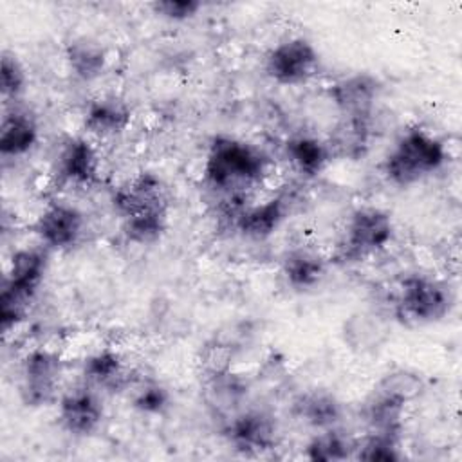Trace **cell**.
Returning <instances> with one entry per match:
<instances>
[{"instance_id": "cell-1", "label": "cell", "mask_w": 462, "mask_h": 462, "mask_svg": "<svg viewBox=\"0 0 462 462\" xmlns=\"http://www.w3.org/2000/svg\"><path fill=\"white\" fill-rule=\"evenodd\" d=\"M271 175V159L256 144L235 137L215 135L208 146L202 179L204 184L233 202H244Z\"/></svg>"}, {"instance_id": "cell-2", "label": "cell", "mask_w": 462, "mask_h": 462, "mask_svg": "<svg viewBox=\"0 0 462 462\" xmlns=\"http://www.w3.org/2000/svg\"><path fill=\"white\" fill-rule=\"evenodd\" d=\"M49 265L51 251L40 244L13 249L4 271L0 292V328L4 336L16 332L29 319L47 278Z\"/></svg>"}, {"instance_id": "cell-3", "label": "cell", "mask_w": 462, "mask_h": 462, "mask_svg": "<svg viewBox=\"0 0 462 462\" xmlns=\"http://www.w3.org/2000/svg\"><path fill=\"white\" fill-rule=\"evenodd\" d=\"M448 157L446 143L439 135L411 126L393 141L381 162V171L390 184L410 188L440 171Z\"/></svg>"}, {"instance_id": "cell-4", "label": "cell", "mask_w": 462, "mask_h": 462, "mask_svg": "<svg viewBox=\"0 0 462 462\" xmlns=\"http://www.w3.org/2000/svg\"><path fill=\"white\" fill-rule=\"evenodd\" d=\"M422 379L410 370L386 372L368 392L361 406V419L366 431L402 433L408 406L419 397Z\"/></svg>"}, {"instance_id": "cell-5", "label": "cell", "mask_w": 462, "mask_h": 462, "mask_svg": "<svg viewBox=\"0 0 462 462\" xmlns=\"http://www.w3.org/2000/svg\"><path fill=\"white\" fill-rule=\"evenodd\" d=\"M393 238L395 222L390 211L379 206H359L345 222L337 258L346 263L365 262L386 251Z\"/></svg>"}, {"instance_id": "cell-6", "label": "cell", "mask_w": 462, "mask_h": 462, "mask_svg": "<svg viewBox=\"0 0 462 462\" xmlns=\"http://www.w3.org/2000/svg\"><path fill=\"white\" fill-rule=\"evenodd\" d=\"M65 359L51 346H32L18 365V393L25 406L45 408L56 404L63 388Z\"/></svg>"}, {"instance_id": "cell-7", "label": "cell", "mask_w": 462, "mask_h": 462, "mask_svg": "<svg viewBox=\"0 0 462 462\" xmlns=\"http://www.w3.org/2000/svg\"><path fill=\"white\" fill-rule=\"evenodd\" d=\"M395 305L399 316L417 325L442 321L453 307L449 285L430 274H408L401 280Z\"/></svg>"}, {"instance_id": "cell-8", "label": "cell", "mask_w": 462, "mask_h": 462, "mask_svg": "<svg viewBox=\"0 0 462 462\" xmlns=\"http://www.w3.org/2000/svg\"><path fill=\"white\" fill-rule=\"evenodd\" d=\"M321 65L319 51L303 36H289L269 49L263 61L267 78L280 87L307 85Z\"/></svg>"}, {"instance_id": "cell-9", "label": "cell", "mask_w": 462, "mask_h": 462, "mask_svg": "<svg viewBox=\"0 0 462 462\" xmlns=\"http://www.w3.org/2000/svg\"><path fill=\"white\" fill-rule=\"evenodd\" d=\"M224 437L236 453L260 457L278 446L280 424L271 410L247 404L224 420Z\"/></svg>"}, {"instance_id": "cell-10", "label": "cell", "mask_w": 462, "mask_h": 462, "mask_svg": "<svg viewBox=\"0 0 462 462\" xmlns=\"http://www.w3.org/2000/svg\"><path fill=\"white\" fill-rule=\"evenodd\" d=\"M32 233L47 251H70L87 233L85 213L65 200H52L42 208L32 222Z\"/></svg>"}, {"instance_id": "cell-11", "label": "cell", "mask_w": 462, "mask_h": 462, "mask_svg": "<svg viewBox=\"0 0 462 462\" xmlns=\"http://www.w3.org/2000/svg\"><path fill=\"white\" fill-rule=\"evenodd\" d=\"M56 419L61 430L72 437L94 435L105 420L101 392L83 381L63 390L56 401Z\"/></svg>"}, {"instance_id": "cell-12", "label": "cell", "mask_w": 462, "mask_h": 462, "mask_svg": "<svg viewBox=\"0 0 462 462\" xmlns=\"http://www.w3.org/2000/svg\"><path fill=\"white\" fill-rule=\"evenodd\" d=\"M54 173L72 188H90L101 173L99 150L88 135H69L58 146Z\"/></svg>"}, {"instance_id": "cell-13", "label": "cell", "mask_w": 462, "mask_h": 462, "mask_svg": "<svg viewBox=\"0 0 462 462\" xmlns=\"http://www.w3.org/2000/svg\"><path fill=\"white\" fill-rule=\"evenodd\" d=\"M114 211L119 218L150 211V209H170L171 197L166 182L153 171H141L132 179L121 182L110 199Z\"/></svg>"}, {"instance_id": "cell-14", "label": "cell", "mask_w": 462, "mask_h": 462, "mask_svg": "<svg viewBox=\"0 0 462 462\" xmlns=\"http://www.w3.org/2000/svg\"><path fill=\"white\" fill-rule=\"evenodd\" d=\"M81 381L99 392L130 390L135 383V372L125 354L116 346H99L81 361Z\"/></svg>"}, {"instance_id": "cell-15", "label": "cell", "mask_w": 462, "mask_h": 462, "mask_svg": "<svg viewBox=\"0 0 462 462\" xmlns=\"http://www.w3.org/2000/svg\"><path fill=\"white\" fill-rule=\"evenodd\" d=\"M85 135L97 141L116 139L132 125L130 103L119 94H99L92 97L81 114Z\"/></svg>"}, {"instance_id": "cell-16", "label": "cell", "mask_w": 462, "mask_h": 462, "mask_svg": "<svg viewBox=\"0 0 462 462\" xmlns=\"http://www.w3.org/2000/svg\"><path fill=\"white\" fill-rule=\"evenodd\" d=\"M383 85L370 72H356L328 85V99L343 117H372Z\"/></svg>"}, {"instance_id": "cell-17", "label": "cell", "mask_w": 462, "mask_h": 462, "mask_svg": "<svg viewBox=\"0 0 462 462\" xmlns=\"http://www.w3.org/2000/svg\"><path fill=\"white\" fill-rule=\"evenodd\" d=\"M40 141L38 116L20 103L4 105L0 125V155L4 161H16L29 155Z\"/></svg>"}, {"instance_id": "cell-18", "label": "cell", "mask_w": 462, "mask_h": 462, "mask_svg": "<svg viewBox=\"0 0 462 462\" xmlns=\"http://www.w3.org/2000/svg\"><path fill=\"white\" fill-rule=\"evenodd\" d=\"M289 204L283 197H269L260 202L244 204L235 211L236 231L253 242L269 240L285 222Z\"/></svg>"}, {"instance_id": "cell-19", "label": "cell", "mask_w": 462, "mask_h": 462, "mask_svg": "<svg viewBox=\"0 0 462 462\" xmlns=\"http://www.w3.org/2000/svg\"><path fill=\"white\" fill-rule=\"evenodd\" d=\"M204 401L220 419L227 420L249 404L251 383L242 374L231 370L204 377Z\"/></svg>"}, {"instance_id": "cell-20", "label": "cell", "mask_w": 462, "mask_h": 462, "mask_svg": "<svg viewBox=\"0 0 462 462\" xmlns=\"http://www.w3.org/2000/svg\"><path fill=\"white\" fill-rule=\"evenodd\" d=\"M63 60L69 72L83 83L97 81L110 65L108 49L97 38L87 34L74 36L65 43Z\"/></svg>"}, {"instance_id": "cell-21", "label": "cell", "mask_w": 462, "mask_h": 462, "mask_svg": "<svg viewBox=\"0 0 462 462\" xmlns=\"http://www.w3.org/2000/svg\"><path fill=\"white\" fill-rule=\"evenodd\" d=\"M328 271V260L312 247L298 245L285 253L282 258V278L292 291L303 292L318 287Z\"/></svg>"}, {"instance_id": "cell-22", "label": "cell", "mask_w": 462, "mask_h": 462, "mask_svg": "<svg viewBox=\"0 0 462 462\" xmlns=\"http://www.w3.org/2000/svg\"><path fill=\"white\" fill-rule=\"evenodd\" d=\"M283 155L289 166L305 179L319 177L332 162L328 141L312 134H296L283 143Z\"/></svg>"}, {"instance_id": "cell-23", "label": "cell", "mask_w": 462, "mask_h": 462, "mask_svg": "<svg viewBox=\"0 0 462 462\" xmlns=\"http://www.w3.org/2000/svg\"><path fill=\"white\" fill-rule=\"evenodd\" d=\"M292 413L314 431L341 426L345 408L336 393L323 388H312L300 393L292 402Z\"/></svg>"}, {"instance_id": "cell-24", "label": "cell", "mask_w": 462, "mask_h": 462, "mask_svg": "<svg viewBox=\"0 0 462 462\" xmlns=\"http://www.w3.org/2000/svg\"><path fill=\"white\" fill-rule=\"evenodd\" d=\"M357 439L341 426L316 431L305 444V458L314 462H336L354 458Z\"/></svg>"}, {"instance_id": "cell-25", "label": "cell", "mask_w": 462, "mask_h": 462, "mask_svg": "<svg viewBox=\"0 0 462 462\" xmlns=\"http://www.w3.org/2000/svg\"><path fill=\"white\" fill-rule=\"evenodd\" d=\"M170 224V209H150L121 218V235L134 245L157 244Z\"/></svg>"}, {"instance_id": "cell-26", "label": "cell", "mask_w": 462, "mask_h": 462, "mask_svg": "<svg viewBox=\"0 0 462 462\" xmlns=\"http://www.w3.org/2000/svg\"><path fill=\"white\" fill-rule=\"evenodd\" d=\"M372 117H343L334 135L328 139L332 155L359 157L370 141Z\"/></svg>"}, {"instance_id": "cell-27", "label": "cell", "mask_w": 462, "mask_h": 462, "mask_svg": "<svg viewBox=\"0 0 462 462\" xmlns=\"http://www.w3.org/2000/svg\"><path fill=\"white\" fill-rule=\"evenodd\" d=\"M128 392L132 408L141 415L161 417L171 406V393L168 386L159 379H135Z\"/></svg>"}, {"instance_id": "cell-28", "label": "cell", "mask_w": 462, "mask_h": 462, "mask_svg": "<svg viewBox=\"0 0 462 462\" xmlns=\"http://www.w3.org/2000/svg\"><path fill=\"white\" fill-rule=\"evenodd\" d=\"M354 458L366 462H397L404 458L402 433L366 431L365 437L357 439Z\"/></svg>"}, {"instance_id": "cell-29", "label": "cell", "mask_w": 462, "mask_h": 462, "mask_svg": "<svg viewBox=\"0 0 462 462\" xmlns=\"http://www.w3.org/2000/svg\"><path fill=\"white\" fill-rule=\"evenodd\" d=\"M29 85V74L20 56L9 49H4L0 61V92L4 105L20 103Z\"/></svg>"}, {"instance_id": "cell-30", "label": "cell", "mask_w": 462, "mask_h": 462, "mask_svg": "<svg viewBox=\"0 0 462 462\" xmlns=\"http://www.w3.org/2000/svg\"><path fill=\"white\" fill-rule=\"evenodd\" d=\"M233 357H235V346L229 341L213 337L209 339L202 348L199 356V365L204 377L226 372L233 368Z\"/></svg>"}, {"instance_id": "cell-31", "label": "cell", "mask_w": 462, "mask_h": 462, "mask_svg": "<svg viewBox=\"0 0 462 462\" xmlns=\"http://www.w3.org/2000/svg\"><path fill=\"white\" fill-rule=\"evenodd\" d=\"M153 14L166 22L184 23L193 20L202 9L204 4L199 0H159L150 4Z\"/></svg>"}]
</instances>
